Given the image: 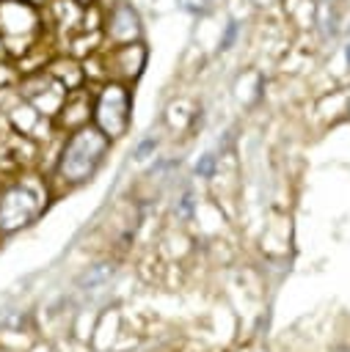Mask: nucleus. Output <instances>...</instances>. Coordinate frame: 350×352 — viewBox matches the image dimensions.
Wrapping results in <instances>:
<instances>
[{
  "instance_id": "423d86ee",
  "label": "nucleus",
  "mask_w": 350,
  "mask_h": 352,
  "mask_svg": "<svg viewBox=\"0 0 350 352\" xmlns=\"http://www.w3.org/2000/svg\"><path fill=\"white\" fill-rule=\"evenodd\" d=\"M105 36L110 47L141 41V16L130 3H113V8L105 16Z\"/></svg>"
},
{
  "instance_id": "f8f14e48",
  "label": "nucleus",
  "mask_w": 350,
  "mask_h": 352,
  "mask_svg": "<svg viewBox=\"0 0 350 352\" xmlns=\"http://www.w3.org/2000/svg\"><path fill=\"white\" fill-rule=\"evenodd\" d=\"M69 3H74L77 8H91V6L96 3V0H69Z\"/></svg>"
},
{
  "instance_id": "6e6552de",
  "label": "nucleus",
  "mask_w": 350,
  "mask_h": 352,
  "mask_svg": "<svg viewBox=\"0 0 350 352\" xmlns=\"http://www.w3.org/2000/svg\"><path fill=\"white\" fill-rule=\"evenodd\" d=\"M237 33H240V22H237V19H229V22H226V30H223V36H220V52H226V50L234 44Z\"/></svg>"
},
{
  "instance_id": "f03ea898",
  "label": "nucleus",
  "mask_w": 350,
  "mask_h": 352,
  "mask_svg": "<svg viewBox=\"0 0 350 352\" xmlns=\"http://www.w3.org/2000/svg\"><path fill=\"white\" fill-rule=\"evenodd\" d=\"M132 118V91L127 82L105 80L91 96V124L110 140L127 135Z\"/></svg>"
},
{
  "instance_id": "ddd939ff",
  "label": "nucleus",
  "mask_w": 350,
  "mask_h": 352,
  "mask_svg": "<svg viewBox=\"0 0 350 352\" xmlns=\"http://www.w3.org/2000/svg\"><path fill=\"white\" fill-rule=\"evenodd\" d=\"M344 60H347V63H350V44H347V47H344Z\"/></svg>"
},
{
  "instance_id": "f257e3e1",
  "label": "nucleus",
  "mask_w": 350,
  "mask_h": 352,
  "mask_svg": "<svg viewBox=\"0 0 350 352\" xmlns=\"http://www.w3.org/2000/svg\"><path fill=\"white\" fill-rule=\"evenodd\" d=\"M110 148V138L102 135L94 124H83L69 132L63 140V148L55 162V179L66 187H77L94 179L99 165L105 162Z\"/></svg>"
},
{
  "instance_id": "39448f33",
  "label": "nucleus",
  "mask_w": 350,
  "mask_h": 352,
  "mask_svg": "<svg viewBox=\"0 0 350 352\" xmlns=\"http://www.w3.org/2000/svg\"><path fill=\"white\" fill-rule=\"evenodd\" d=\"M105 66H107V80H119V82L130 85L132 80L141 77V72L146 66V47L141 41L110 47V52L105 58Z\"/></svg>"
},
{
  "instance_id": "20e7f679",
  "label": "nucleus",
  "mask_w": 350,
  "mask_h": 352,
  "mask_svg": "<svg viewBox=\"0 0 350 352\" xmlns=\"http://www.w3.org/2000/svg\"><path fill=\"white\" fill-rule=\"evenodd\" d=\"M39 11L33 3L28 0H0V38L8 47V52L14 50V41L30 44L39 33Z\"/></svg>"
},
{
  "instance_id": "1a4fd4ad",
  "label": "nucleus",
  "mask_w": 350,
  "mask_h": 352,
  "mask_svg": "<svg viewBox=\"0 0 350 352\" xmlns=\"http://www.w3.org/2000/svg\"><path fill=\"white\" fill-rule=\"evenodd\" d=\"M212 173H215V154H204V157H198V162H196V176H201V179H212Z\"/></svg>"
},
{
  "instance_id": "9b49d317",
  "label": "nucleus",
  "mask_w": 350,
  "mask_h": 352,
  "mask_svg": "<svg viewBox=\"0 0 350 352\" xmlns=\"http://www.w3.org/2000/svg\"><path fill=\"white\" fill-rule=\"evenodd\" d=\"M179 209H182V214H190V209H193V195H190V192H185V198H182Z\"/></svg>"
},
{
  "instance_id": "7ed1b4c3",
  "label": "nucleus",
  "mask_w": 350,
  "mask_h": 352,
  "mask_svg": "<svg viewBox=\"0 0 350 352\" xmlns=\"http://www.w3.org/2000/svg\"><path fill=\"white\" fill-rule=\"evenodd\" d=\"M47 204V192L36 176L17 179L0 190V231L11 234L30 220L39 217V212Z\"/></svg>"
},
{
  "instance_id": "0eeeda50",
  "label": "nucleus",
  "mask_w": 350,
  "mask_h": 352,
  "mask_svg": "<svg viewBox=\"0 0 350 352\" xmlns=\"http://www.w3.org/2000/svg\"><path fill=\"white\" fill-rule=\"evenodd\" d=\"M58 113H72V116H63L61 118V126H66L72 132V129L88 124V118H91V99H85L80 94H66V99H63V104H61Z\"/></svg>"
},
{
  "instance_id": "9d476101",
  "label": "nucleus",
  "mask_w": 350,
  "mask_h": 352,
  "mask_svg": "<svg viewBox=\"0 0 350 352\" xmlns=\"http://www.w3.org/2000/svg\"><path fill=\"white\" fill-rule=\"evenodd\" d=\"M154 148H157V140H154V138L141 140V143H138V148H135V160H146V157H149V151H154Z\"/></svg>"
}]
</instances>
